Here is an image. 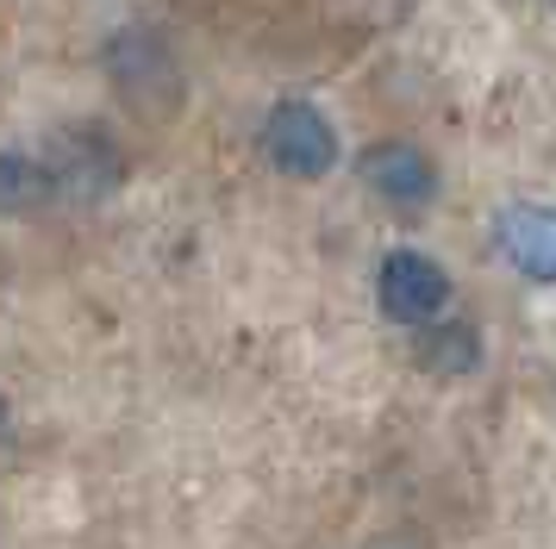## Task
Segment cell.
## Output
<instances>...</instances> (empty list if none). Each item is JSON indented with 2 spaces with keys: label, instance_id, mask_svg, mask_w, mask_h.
Returning <instances> with one entry per match:
<instances>
[{
  "label": "cell",
  "instance_id": "6da1fadb",
  "mask_svg": "<svg viewBox=\"0 0 556 549\" xmlns=\"http://www.w3.org/2000/svg\"><path fill=\"white\" fill-rule=\"evenodd\" d=\"M263 156H269L281 175H294V181H319V175H331V163H338V131H331V119L319 106L281 100L276 113L263 119Z\"/></svg>",
  "mask_w": 556,
  "mask_h": 549
},
{
  "label": "cell",
  "instance_id": "7a4b0ae2",
  "mask_svg": "<svg viewBox=\"0 0 556 549\" xmlns=\"http://www.w3.org/2000/svg\"><path fill=\"white\" fill-rule=\"evenodd\" d=\"M376 299L394 324H431L451 306V274L438 269L426 250H394V256H381Z\"/></svg>",
  "mask_w": 556,
  "mask_h": 549
},
{
  "label": "cell",
  "instance_id": "3957f363",
  "mask_svg": "<svg viewBox=\"0 0 556 549\" xmlns=\"http://www.w3.org/2000/svg\"><path fill=\"white\" fill-rule=\"evenodd\" d=\"M356 175L376 188L388 206H426L438 194V169H431V156L419 144H406V138H381L356 156Z\"/></svg>",
  "mask_w": 556,
  "mask_h": 549
},
{
  "label": "cell",
  "instance_id": "277c9868",
  "mask_svg": "<svg viewBox=\"0 0 556 549\" xmlns=\"http://www.w3.org/2000/svg\"><path fill=\"white\" fill-rule=\"evenodd\" d=\"M501 250L526 281H556V206L544 200H513L501 213Z\"/></svg>",
  "mask_w": 556,
  "mask_h": 549
},
{
  "label": "cell",
  "instance_id": "5b68a950",
  "mask_svg": "<svg viewBox=\"0 0 556 549\" xmlns=\"http://www.w3.org/2000/svg\"><path fill=\"white\" fill-rule=\"evenodd\" d=\"M419 362H426L431 374H469L481 362V331L463 319H431L426 337H419Z\"/></svg>",
  "mask_w": 556,
  "mask_h": 549
},
{
  "label": "cell",
  "instance_id": "8992f818",
  "mask_svg": "<svg viewBox=\"0 0 556 549\" xmlns=\"http://www.w3.org/2000/svg\"><path fill=\"white\" fill-rule=\"evenodd\" d=\"M0 431H7V399H0Z\"/></svg>",
  "mask_w": 556,
  "mask_h": 549
}]
</instances>
